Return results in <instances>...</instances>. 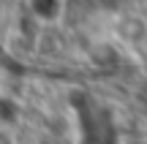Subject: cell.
I'll list each match as a JSON object with an SVG mask.
<instances>
[{
  "label": "cell",
  "mask_w": 147,
  "mask_h": 144,
  "mask_svg": "<svg viewBox=\"0 0 147 144\" xmlns=\"http://www.w3.org/2000/svg\"><path fill=\"white\" fill-rule=\"evenodd\" d=\"M27 8L38 22H57L63 16V0H27Z\"/></svg>",
  "instance_id": "1"
}]
</instances>
